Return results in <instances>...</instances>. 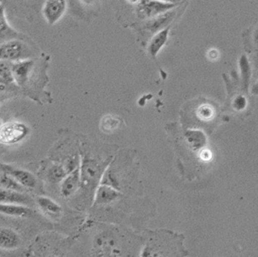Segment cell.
I'll list each match as a JSON object with an SVG mask.
<instances>
[{"mask_svg":"<svg viewBox=\"0 0 258 257\" xmlns=\"http://www.w3.org/2000/svg\"><path fill=\"white\" fill-rule=\"evenodd\" d=\"M30 128L22 122L12 121L0 126V143L14 145L21 142L29 135Z\"/></svg>","mask_w":258,"mask_h":257,"instance_id":"obj_4","label":"cell"},{"mask_svg":"<svg viewBox=\"0 0 258 257\" xmlns=\"http://www.w3.org/2000/svg\"><path fill=\"white\" fill-rule=\"evenodd\" d=\"M31 53L30 48L21 40H8L0 44V60L20 61L29 59Z\"/></svg>","mask_w":258,"mask_h":257,"instance_id":"obj_3","label":"cell"},{"mask_svg":"<svg viewBox=\"0 0 258 257\" xmlns=\"http://www.w3.org/2000/svg\"><path fill=\"white\" fill-rule=\"evenodd\" d=\"M0 204L19 205L30 207L32 200L25 192L0 188Z\"/></svg>","mask_w":258,"mask_h":257,"instance_id":"obj_10","label":"cell"},{"mask_svg":"<svg viewBox=\"0 0 258 257\" xmlns=\"http://www.w3.org/2000/svg\"><path fill=\"white\" fill-rule=\"evenodd\" d=\"M22 245V238L17 231L10 228H0V249L14 250Z\"/></svg>","mask_w":258,"mask_h":257,"instance_id":"obj_9","label":"cell"},{"mask_svg":"<svg viewBox=\"0 0 258 257\" xmlns=\"http://www.w3.org/2000/svg\"><path fill=\"white\" fill-rule=\"evenodd\" d=\"M0 188L19 191V192H25L27 190V188L20 185V183L16 181L14 178L1 172H0Z\"/></svg>","mask_w":258,"mask_h":257,"instance_id":"obj_17","label":"cell"},{"mask_svg":"<svg viewBox=\"0 0 258 257\" xmlns=\"http://www.w3.org/2000/svg\"><path fill=\"white\" fill-rule=\"evenodd\" d=\"M169 27L167 29L159 32L158 34L153 37L150 45H149V53L152 55L153 57L157 55L162 46L166 43L167 40L168 34H169Z\"/></svg>","mask_w":258,"mask_h":257,"instance_id":"obj_15","label":"cell"},{"mask_svg":"<svg viewBox=\"0 0 258 257\" xmlns=\"http://www.w3.org/2000/svg\"><path fill=\"white\" fill-rule=\"evenodd\" d=\"M120 190L109 185L99 184L94 191L93 206H105L117 201L121 197Z\"/></svg>","mask_w":258,"mask_h":257,"instance_id":"obj_6","label":"cell"},{"mask_svg":"<svg viewBox=\"0 0 258 257\" xmlns=\"http://www.w3.org/2000/svg\"><path fill=\"white\" fill-rule=\"evenodd\" d=\"M81 188V165L70 172L60 182V194L64 198H70Z\"/></svg>","mask_w":258,"mask_h":257,"instance_id":"obj_7","label":"cell"},{"mask_svg":"<svg viewBox=\"0 0 258 257\" xmlns=\"http://www.w3.org/2000/svg\"><path fill=\"white\" fill-rule=\"evenodd\" d=\"M103 122H104V125L102 127L105 132H111L113 129H115L118 124V120L111 117H106Z\"/></svg>","mask_w":258,"mask_h":257,"instance_id":"obj_19","label":"cell"},{"mask_svg":"<svg viewBox=\"0 0 258 257\" xmlns=\"http://www.w3.org/2000/svg\"><path fill=\"white\" fill-rule=\"evenodd\" d=\"M20 37V34L10 27L6 17L5 7L0 4V40H16Z\"/></svg>","mask_w":258,"mask_h":257,"instance_id":"obj_13","label":"cell"},{"mask_svg":"<svg viewBox=\"0 0 258 257\" xmlns=\"http://www.w3.org/2000/svg\"><path fill=\"white\" fill-rule=\"evenodd\" d=\"M92 257H116L121 255L119 239L115 233L103 231L92 241Z\"/></svg>","mask_w":258,"mask_h":257,"instance_id":"obj_1","label":"cell"},{"mask_svg":"<svg viewBox=\"0 0 258 257\" xmlns=\"http://www.w3.org/2000/svg\"><path fill=\"white\" fill-rule=\"evenodd\" d=\"M36 204L49 217L58 218L63 214L62 206L48 197H37L36 198Z\"/></svg>","mask_w":258,"mask_h":257,"instance_id":"obj_12","label":"cell"},{"mask_svg":"<svg viewBox=\"0 0 258 257\" xmlns=\"http://www.w3.org/2000/svg\"><path fill=\"white\" fill-rule=\"evenodd\" d=\"M14 81L12 75V65L10 62L0 60V91H4L7 86Z\"/></svg>","mask_w":258,"mask_h":257,"instance_id":"obj_16","label":"cell"},{"mask_svg":"<svg viewBox=\"0 0 258 257\" xmlns=\"http://www.w3.org/2000/svg\"><path fill=\"white\" fill-rule=\"evenodd\" d=\"M108 164L95 158L85 157L81 161V188H95L101 182Z\"/></svg>","mask_w":258,"mask_h":257,"instance_id":"obj_2","label":"cell"},{"mask_svg":"<svg viewBox=\"0 0 258 257\" xmlns=\"http://www.w3.org/2000/svg\"><path fill=\"white\" fill-rule=\"evenodd\" d=\"M0 172L10 175L27 189L37 186V178L27 170L16 168L8 164L0 163Z\"/></svg>","mask_w":258,"mask_h":257,"instance_id":"obj_5","label":"cell"},{"mask_svg":"<svg viewBox=\"0 0 258 257\" xmlns=\"http://www.w3.org/2000/svg\"><path fill=\"white\" fill-rule=\"evenodd\" d=\"M33 66V61L30 59L20 61L12 65V75L14 81L18 85L23 86L27 83Z\"/></svg>","mask_w":258,"mask_h":257,"instance_id":"obj_11","label":"cell"},{"mask_svg":"<svg viewBox=\"0 0 258 257\" xmlns=\"http://www.w3.org/2000/svg\"><path fill=\"white\" fill-rule=\"evenodd\" d=\"M68 174L65 165H54L49 169L47 178L51 183H60Z\"/></svg>","mask_w":258,"mask_h":257,"instance_id":"obj_18","label":"cell"},{"mask_svg":"<svg viewBox=\"0 0 258 257\" xmlns=\"http://www.w3.org/2000/svg\"><path fill=\"white\" fill-rule=\"evenodd\" d=\"M0 213L13 217L26 218L33 213L30 207L19 205L0 204Z\"/></svg>","mask_w":258,"mask_h":257,"instance_id":"obj_14","label":"cell"},{"mask_svg":"<svg viewBox=\"0 0 258 257\" xmlns=\"http://www.w3.org/2000/svg\"><path fill=\"white\" fill-rule=\"evenodd\" d=\"M66 7V2L63 0L46 1L43 7V17L50 25H53L61 18Z\"/></svg>","mask_w":258,"mask_h":257,"instance_id":"obj_8","label":"cell"}]
</instances>
